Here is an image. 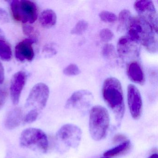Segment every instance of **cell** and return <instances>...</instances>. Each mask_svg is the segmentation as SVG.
Wrapping results in <instances>:
<instances>
[{"label":"cell","instance_id":"cell-23","mask_svg":"<svg viewBox=\"0 0 158 158\" xmlns=\"http://www.w3.org/2000/svg\"><path fill=\"white\" fill-rule=\"evenodd\" d=\"M99 17L102 22L108 23H113L117 22V15L114 13L108 10H102L99 13Z\"/></svg>","mask_w":158,"mask_h":158},{"label":"cell","instance_id":"cell-29","mask_svg":"<svg viewBox=\"0 0 158 158\" xmlns=\"http://www.w3.org/2000/svg\"><path fill=\"white\" fill-rule=\"evenodd\" d=\"M9 97L8 87L6 85L0 93V110H1L6 103Z\"/></svg>","mask_w":158,"mask_h":158},{"label":"cell","instance_id":"cell-8","mask_svg":"<svg viewBox=\"0 0 158 158\" xmlns=\"http://www.w3.org/2000/svg\"><path fill=\"white\" fill-rule=\"evenodd\" d=\"M94 97L92 92L86 89H80L73 92L66 100V110H74L81 114L89 112L93 106Z\"/></svg>","mask_w":158,"mask_h":158},{"label":"cell","instance_id":"cell-15","mask_svg":"<svg viewBox=\"0 0 158 158\" xmlns=\"http://www.w3.org/2000/svg\"><path fill=\"white\" fill-rule=\"evenodd\" d=\"M58 21L57 15L55 11L50 8L44 9L40 13L38 22L40 25L46 29H49L55 26Z\"/></svg>","mask_w":158,"mask_h":158},{"label":"cell","instance_id":"cell-19","mask_svg":"<svg viewBox=\"0 0 158 158\" xmlns=\"http://www.w3.org/2000/svg\"><path fill=\"white\" fill-rule=\"evenodd\" d=\"M132 13L129 10L123 9L119 13L117 16L118 22V30L120 32L126 31L129 22L132 18Z\"/></svg>","mask_w":158,"mask_h":158},{"label":"cell","instance_id":"cell-2","mask_svg":"<svg viewBox=\"0 0 158 158\" xmlns=\"http://www.w3.org/2000/svg\"><path fill=\"white\" fill-rule=\"evenodd\" d=\"M126 31L131 40L142 46L148 52L157 53L158 33L138 16H132Z\"/></svg>","mask_w":158,"mask_h":158},{"label":"cell","instance_id":"cell-28","mask_svg":"<svg viewBox=\"0 0 158 158\" xmlns=\"http://www.w3.org/2000/svg\"><path fill=\"white\" fill-rule=\"evenodd\" d=\"M10 14L6 9L0 7V25L9 23L10 22Z\"/></svg>","mask_w":158,"mask_h":158},{"label":"cell","instance_id":"cell-32","mask_svg":"<svg viewBox=\"0 0 158 158\" xmlns=\"http://www.w3.org/2000/svg\"><path fill=\"white\" fill-rule=\"evenodd\" d=\"M4 37H6L4 31L1 27H0V38Z\"/></svg>","mask_w":158,"mask_h":158},{"label":"cell","instance_id":"cell-26","mask_svg":"<svg viewBox=\"0 0 158 158\" xmlns=\"http://www.w3.org/2000/svg\"><path fill=\"white\" fill-rule=\"evenodd\" d=\"M99 36L102 41L105 43H108L114 39V34L111 29L103 28L100 31Z\"/></svg>","mask_w":158,"mask_h":158},{"label":"cell","instance_id":"cell-9","mask_svg":"<svg viewBox=\"0 0 158 158\" xmlns=\"http://www.w3.org/2000/svg\"><path fill=\"white\" fill-rule=\"evenodd\" d=\"M133 7L137 14V16L158 33V12L153 2L151 0H137L134 2Z\"/></svg>","mask_w":158,"mask_h":158},{"label":"cell","instance_id":"cell-12","mask_svg":"<svg viewBox=\"0 0 158 158\" xmlns=\"http://www.w3.org/2000/svg\"><path fill=\"white\" fill-rule=\"evenodd\" d=\"M28 79V74L25 70H19L12 76L8 89L9 96L14 105L19 104Z\"/></svg>","mask_w":158,"mask_h":158},{"label":"cell","instance_id":"cell-17","mask_svg":"<svg viewBox=\"0 0 158 158\" xmlns=\"http://www.w3.org/2000/svg\"><path fill=\"white\" fill-rule=\"evenodd\" d=\"M131 146V142L129 139H125L120 142L116 146L105 151L103 153V156L110 158L122 155L127 152Z\"/></svg>","mask_w":158,"mask_h":158},{"label":"cell","instance_id":"cell-6","mask_svg":"<svg viewBox=\"0 0 158 158\" xmlns=\"http://www.w3.org/2000/svg\"><path fill=\"white\" fill-rule=\"evenodd\" d=\"M20 145L23 148L37 152L45 153L48 149L49 142L47 135L41 129L29 128L22 132Z\"/></svg>","mask_w":158,"mask_h":158},{"label":"cell","instance_id":"cell-7","mask_svg":"<svg viewBox=\"0 0 158 158\" xmlns=\"http://www.w3.org/2000/svg\"><path fill=\"white\" fill-rule=\"evenodd\" d=\"M50 95L49 86L43 82H38L30 89L27 97L25 107L40 110L47 106Z\"/></svg>","mask_w":158,"mask_h":158},{"label":"cell","instance_id":"cell-20","mask_svg":"<svg viewBox=\"0 0 158 158\" xmlns=\"http://www.w3.org/2000/svg\"><path fill=\"white\" fill-rule=\"evenodd\" d=\"M22 29L23 33L25 36L26 38L38 40L39 33L38 30L34 27V25H22Z\"/></svg>","mask_w":158,"mask_h":158},{"label":"cell","instance_id":"cell-18","mask_svg":"<svg viewBox=\"0 0 158 158\" xmlns=\"http://www.w3.org/2000/svg\"><path fill=\"white\" fill-rule=\"evenodd\" d=\"M13 57V48L6 36L0 38V61L2 62H9Z\"/></svg>","mask_w":158,"mask_h":158},{"label":"cell","instance_id":"cell-27","mask_svg":"<svg viewBox=\"0 0 158 158\" xmlns=\"http://www.w3.org/2000/svg\"><path fill=\"white\" fill-rule=\"evenodd\" d=\"M38 111L36 110H30L23 118L24 123L31 124L35 122L38 116Z\"/></svg>","mask_w":158,"mask_h":158},{"label":"cell","instance_id":"cell-16","mask_svg":"<svg viewBox=\"0 0 158 158\" xmlns=\"http://www.w3.org/2000/svg\"><path fill=\"white\" fill-rule=\"evenodd\" d=\"M23 120V110L20 107H15L7 114L5 121V127L9 129H14L20 125Z\"/></svg>","mask_w":158,"mask_h":158},{"label":"cell","instance_id":"cell-22","mask_svg":"<svg viewBox=\"0 0 158 158\" xmlns=\"http://www.w3.org/2000/svg\"><path fill=\"white\" fill-rule=\"evenodd\" d=\"M63 73L68 77L77 76L81 73V70L77 64L71 63L64 68Z\"/></svg>","mask_w":158,"mask_h":158},{"label":"cell","instance_id":"cell-30","mask_svg":"<svg viewBox=\"0 0 158 158\" xmlns=\"http://www.w3.org/2000/svg\"><path fill=\"white\" fill-rule=\"evenodd\" d=\"M6 80V73L5 68L3 63L0 61V93L2 89L6 85L5 84Z\"/></svg>","mask_w":158,"mask_h":158},{"label":"cell","instance_id":"cell-21","mask_svg":"<svg viewBox=\"0 0 158 158\" xmlns=\"http://www.w3.org/2000/svg\"><path fill=\"white\" fill-rule=\"evenodd\" d=\"M89 23L84 19L78 21L71 30V33L75 35H81L87 30Z\"/></svg>","mask_w":158,"mask_h":158},{"label":"cell","instance_id":"cell-5","mask_svg":"<svg viewBox=\"0 0 158 158\" xmlns=\"http://www.w3.org/2000/svg\"><path fill=\"white\" fill-rule=\"evenodd\" d=\"M83 135V130L79 126L73 123L64 124L56 132L57 149L60 152H64L77 148L82 142Z\"/></svg>","mask_w":158,"mask_h":158},{"label":"cell","instance_id":"cell-24","mask_svg":"<svg viewBox=\"0 0 158 158\" xmlns=\"http://www.w3.org/2000/svg\"><path fill=\"white\" fill-rule=\"evenodd\" d=\"M42 55L47 58H52L58 53V50L55 44L48 43L43 46L41 50Z\"/></svg>","mask_w":158,"mask_h":158},{"label":"cell","instance_id":"cell-3","mask_svg":"<svg viewBox=\"0 0 158 158\" xmlns=\"http://www.w3.org/2000/svg\"><path fill=\"white\" fill-rule=\"evenodd\" d=\"M88 130L91 138L96 142L103 141L110 128V110L101 104L93 105L88 112Z\"/></svg>","mask_w":158,"mask_h":158},{"label":"cell","instance_id":"cell-25","mask_svg":"<svg viewBox=\"0 0 158 158\" xmlns=\"http://www.w3.org/2000/svg\"><path fill=\"white\" fill-rule=\"evenodd\" d=\"M116 52V48L111 43H105L102 49V54L104 59L110 60L113 57Z\"/></svg>","mask_w":158,"mask_h":158},{"label":"cell","instance_id":"cell-13","mask_svg":"<svg viewBox=\"0 0 158 158\" xmlns=\"http://www.w3.org/2000/svg\"><path fill=\"white\" fill-rule=\"evenodd\" d=\"M37 42V40L28 38L20 40L13 49L14 57L19 62H32L36 57L35 46Z\"/></svg>","mask_w":158,"mask_h":158},{"label":"cell","instance_id":"cell-33","mask_svg":"<svg viewBox=\"0 0 158 158\" xmlns=\"http://www.w3.org/2000/svg\"><path fill=\"white\" fill-rule=\"evenodd\" d=\"M99 158H110V157H106V156H102V157H100Z\"/></svg>","mask_w":158,"mask_h":158},{"label":"cell","instance_id":"cell-4","mask_svg":"<svg viewBox=\"0 0 158 158\" xmlns=\"http://www.w3.org/2000/svg\"><path fill=\"white\" fill-rule=\"evenodd\" d=\"M10 14L14 20L22 25H34L38 22L40 13L37 3L33 0H10Z\"/></svg>","mask_w":158,"mask_h":158},{"label":"cell","instance_id":"cell-31","mask_svg":"<svg viewBox=\"0 0 158 158\" xmlns=\"http://www.w3.org/2000/svg\"><path fill=\"white\" fill-rule=\"evenodd\" d=\"M147 158H158V153L157 152H154L152 153L149 156H148Z\"/></svg>","mask_w":158,"mask_h":158},{"label":"cell","instance_id":"cell-10","mask_svg":"<svg viewBox=\"0 0 158 158\" xmlns=\"http://www.w3.org/2000/svg\"><path fill=\"white\" fill-rule=\"evenodd\" d=\"M116 51L120 60L127 64L132 61L137 60L140 56V46L125 35L118 39Z\"/></svg>","mask_w":158,"mask_h":158},{"label":"cell","instance_id":"cell-14","mask_svg":"<svg viewBox=\"0 0 158 158\" xmlns=\"http://www.w3.org/2000/svg\"><path fill=\"white\" fill-rule=\"evenodd\" d=\"M126 65V74L129 80L134 85H144L146 82V77L141 64L138 60H134Z\"/></svg>","mask_w":158,"mask_h":158},{"label":"cell","instance_id":"cell-1","mask_svg":"<svg viewBox=\"0 0 158 158\" xmlns=\"http://www.w3.org/2000/svg\"><path fill=\"white\" fill-rule=\"evenodd\" d=\"M102 96L113 114L117 126H120L125 114L126 104L123 89L121 81L114 77L105 78L102 83Z\"/></svg>","mask_w":158,"mask_h":158},{"label":"cell","instance_id":"cell-11","mask_svg":"<svg viewBox=\"0 0 158 158\" xmlns=\"http://www.w3.org/2000/svg\"><path fill=\"white\" fill-rule=\"evenodd\" d=\"M127 104L129 114L134 120H139L143 113V101L140 90L136 85L129 84L127 87Z\"/></svg>","mask_w":158,"mask_h":158}]
</instances>
